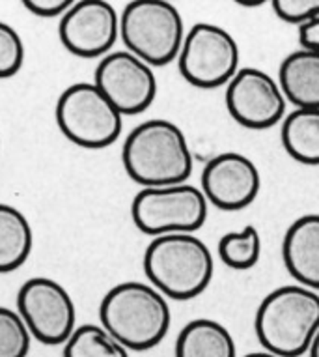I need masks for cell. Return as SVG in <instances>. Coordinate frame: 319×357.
Wrapping results in <instances>:
<instances>
[{
	"mask_svg": "<svg viewBox=\"0 0 319 357\" xmlns=\"http://www.w3.org/2000/svg\"><path fill=\"white\" fill-rule=\"evenodd\" d=\"M122 161L129 178L142 188L187 183L194 165L185 133L163 118L146 120L129 133Z\"/></svg>",
	"mask_w": 319,
	"mask_h": 357,
	"instance_id": "obj_1",
	"label": "cell"
},
{
	"mask_svg": "<svg viewBox=\"0 0 319 357\" xmlns=\"http://www.w3.org/2000/svg\"><path fill=\"white\" fill-rule=\"evenodd\" d=\"M99 320L127 350L146 351L166 337L172 322L169 301L151 284L125 281L104 294Z\"/></svg>",
	"mask_w": 319,
	"mask_h": 357,
	"instance_id": "obj_2",
	"label": "cell"
},
{
	"mask_svg": "<svg viewBox=\"0 0 319 357\" xmlns=\"http://www.w3.org/2000/svg\"><path fill=\"white\" fill-rule=\"evenodd\" d=\"M254 331L265 351L304 356L319 331V294L301 284L277 288L256 310Z\"/></svg>",
	"mask_w": 319,
	"mask_h": 357,
	"instance_id": "obj_3",
	"label": "cell"
},
{
	"mask_svg": "<svg viewBox=\"0 0 319 357\" xmlns=\"http://www.w3.org/2000/svg\"><path fill=\"white\" fill-rule=\"evenodd\" d=\"M213 271V255L194 234L157 236L146 247L144 273L164 298H198L209 287Z\"/></svg>",
	"mask_w": 319,
	"mask_h": 357,
	"instance_id": "obj_4",
	"label": "cell"
},
{
	"mask_svg": "<svg viewBox=\"0 0 319 357\" xmlns=\"http://www.w3.org/2000/svg\"><path fill=\"white\" fill-rule=\"evenodd\" d=\"M120 40L151 68L178 59L185 26L178 8L164 0H133L120 13Z\"/></svg>",
	"mask_w": 319,
	"mask_h": 357,
	"instance_id": "obj_5",
	"label": "cell"
},
{
	"mask_svg": "<svg viewBox=\"0 0 319 357\" xmlns=\"http://www.w3.org/2000/svg\"><path fill=\"white\" fill-rule=\"evenodd\" d=\"M68 141L88 150L109 148L120 139L123 116L93 82H75L60 94L54 109Z\"/></svg>",
	"mask_w": 319,
	"mask_h": 357,
	"instance_id": "obj_6",
	"label": "cell"
},
{
	"mask_svg": "<svg viewBox=\"0 0 319 357\" xmlns=\"http://www.w3.org/2000/svg\"><path fill=\"white\" fill-rule=\"evenodd\" d=\"M134 227L151 238L194 234L208 219V200L202 189L189 183L142 188L131 204Z\"/></svg>",
	"mask_w": 319,
	"mask_h": 357,
	"instance_id": "obj_7",
	"label": "cell"
},
{
	"mask_svg": "<svg viewBox=\"0 0 319 357\" xmlns=\"http://www.w3.org/2000/svg\"><path fill=\"white\" fill-rule=\"evenodd\" d=\"M180 73L196 88H221L239 71V47L222 26L196 23L185 34L178 54Z\"/></svg>",
	"mask_w": 319,
	"mask_h": 357,
	"instance_id": "obj_8",
	"label": "cell"
},
{
	"mask_svg": "<svg viewBox=\"0 0 319 357\" xmlns=\"http://www.w3.org/2000/svg\"><path fill=\"white\" fill-rule=\"evenodd\" d=\"M17 312L32 339L47 346L64 344L77 328L73 298L49 277H32L19 288Z\"/></svg>",
	"mask_w": 319,
	"mask_h": 357,
	"instance_id": "obj_9",
	"label": "cell"
},
{
	"mask_svg": "<svg viewBox=\"0 0 319 357\" xmlns=\"http://www.w3.org/2000/svg\"><path fill=\"white\" fill-rule=\"evenodd\" d=\"M93 84L116 107L122 116H134L148 111L157 96L153 68L133 53L114 51L99 60Z\"/></svg>",
	"mask_w": 319,
	"mask_h": 357,
	"instance_id": "obj_10",
	"label": "cell"
},
{
	"mask_svg": "<svg viewBox=\"0 0 319 357\" xmlns=\"http://www.w3.org/2000/svg\"><path fill=\"white\" fill-rule=\"evenodd\" d=\"M59 36L79 59H103L120 38V13L104 0H77L60 17Z\"/></svg>",
	"mask_w": 319,
	"mask_h": 357,
	"instance_id": "obj_11",
	"label": "cell"
},
{
	"mask_svg": "<svg viewBox=\"0 0 319 357\" xmlns=\"http://www.w3.org/2000/svg\"><path fill=\"white\" fill-rule=\"evenodd\" d=\"M230 116L247 129H269L284 120L286 98L267 71L243 68L226 84Z\"/></svg>",
	"mask_w": 319,
	"mask_h": 357,
	"instance_id": "obj_12",
	"label": "cell"
},
{
	"mask_svg": "<svg viewBox=\"0 0 319 357\" xmlns=\"http://www.w3.org/2000/svg\"><path fill=\"white\" fill-rule=\"evenodd\" d=\"M261 189L260 170L243 153L226 152L209 159L202 170V193L219 210L238 211L250 206Z\"/></svg>",
	"mask_w": 319,
	"mask_h": 357,
	"instance_id": "obj_13",
	"label": "cell"
},
{
	"mask_svg": "<svg viewBox=\"0 0 319 357\" xmlns=\"http://www.w3.org/2000/svg\"><path fill=\"white\" fill-rule=\"evenodd\" d=\"M286 270L301 287L319 290V213L291 222L282 241Z\"/></svg>",
	"mask_w": 319,
	"mask_h": 357,
	"instance_id": "obj_14",
	"label": "cell"
},
{
	"mask_svg": "<svg viewBox=\"0 0 319 357\" xmlns=\"http://www.w3.org/2000/svg\"><path fill=\"white\" fill-rule=\"evenodd\" d=\"M279 84L297 109H319V53L299 49L288 54L280 64Z\"/></svg>",
	"mask_w": 319,
	"mask_h": 357,
	"instance_id": "obj_15",
	"label": "cell"
},
{
	"mask_svg": "<svg viewBox=\"0 0 319 357\" xmlns=\"http://www.w3.org/2000/svg\"><path fill=\"white\" fill-rule=\"evenodd\" d=\"M176 357H238L235 340L222 324L196 318L176 339Z\"/></svg>",
	"mask_w": 319,
	"mask_h": 357,
	"instance_id": "obj_16",
	"label": "cell"
},
{
	"mask_svg": "<svg viewBox=\"0 0 319 357\" xmlns=\"http://www.w3.org/2000/svg\"><path fill=\"white\" fill-rule=\"evenodd\" d=\"M34 245V232L23 211L0 204V273L19 270Z\"/></svg>",
	"mask_w": 319,
	"mask_h": 357,
	"instance_id": "obj_17",
	"label": "cell"
},
{
	"mask_svg": "<svg viewBox=\"0 0 319 357\" xmlns=\"http://www.w3.org/2000/svg\"><path fill=\"white\" fill-rule=\"evenodd\" d=\"M282 146L297 163L319 165V109H295L282 120Z\"/></svg>",
	"mask_w": 319,
	"mask_h": 357,
	"instance_id": "obj_18",
	"label": "cell"
},
{
	"mask_svg": "<svg viewBox=\"0 0 319 357\" xmlns=\"http://www.w3.org/2000/svg\"><path fill=\"white\" fill-rule=\"evenodd\" d=\"M64 357H129V350L103 326L84 324L64 342Z\"/></svg>",
	"mask_w": 319,
	"mask_h": 357,
	"instance_id": "obj_19",
	"label": "cell"
},
{
	"mask_svg": "<svg viewBox=\"0 0 319 357\" xmlns=\"http://www.w3.org/2000/svg\"><path fill=\"white\" fill-rule=\"evenodd\" d=\"M219 257L232 270H250L260 262L261 236L254 225H247L239 232H228L219 241Z\"/></svg>",
	"mask_w": 319,
	"mask_h": 357,
	"instance_id": "obj_20",
	"label": "cell"
},
{
	"mask_svg": "<svg viewBox=\"0 0 319 357\" xmlns=\"http://www.w3.org/2000/svg\"><path fill=\"white\" fill-rule=\"evenodd\" d=\"M32 335L19 312L0 307V357H29Z\"/></svg>",
	"mask_w": 319,
	"mask_h": 357,
	"instance_id": "obj_21",
	"label": "cell"
},
{
	"mask_svg": "<svg viewBox=\"0 0 319 357\" xmlns=\"http://www.w3.org/2000/svg\"><path fill=\"white\" fill-rule=\"evenodd\" d=\"M24 62V45L12 24L0 21V79L17 75Z\"/></svg>",
	"mask_w": 319,
	"mask_h": 357,
	"instance_id": "obj_22",
	"label": "cell"
},
{
	"mask_svg": "<svg viewBox=\"0 0 319 357\" xmlns=\"http://www.w3.org/2000/svg\"><path fill=\"white\" fill-rule=\"evenodd\" d=\"M271 6L274 15L288 24L302 26L319 17V0H274Z\"/></svg>",
	"mask_w": 319,
	"mask_h": 357,
	"instance_id": "obj_23",
	"label": "cell"
},
{
	"mask_svg": "<svg viewBox=\"0 0 319 357\" xmlns=\"http://www.w3.org/2000/svg\"><path fill=\"white\" fill-rule=\"evenodd\" d=\"M75 0H24L23 6L32 15L43 19L62 17Z\"/></svg>",
	"mask_w": 319,
	"mask_h": 357,
	"instance_id": "obj_24",
	"label": "cell"
},
{
	"mask_svg": "<svg viewBox=\"0 0 319 357\" xmlns=\"http://www.w3.org/2000/svg\"><path fill=\"white\" fill-rule=\"evenodd\" d=\"M299 43L302 49L319 53V17L299 26Z\"/></svg>",
	"mask_w": 319,
	"mask_h": 357,
	"instance_id": "obj_25",
	"label": "cell"
},
{
	"mask_svg": "<svg viewBox=\"0 0 319 357\" xmlns=\"http://www.w3.org/2000/svg\"><path fill=\"white\" fill-rule=\"evenodd\" d=\"M308 356L319 357V331L316 333V337H313V340H312V344H310V348H308Z\"/></svg>",
	"mask_w": 319,
	"mask_h": 357,
	"instance_id": "obj_26",
	"label": "cell"
},
{
	"mask_svg": "<svg viewBox=\"0 0 319 357\" xmlns=\"http://www.w3.org/2000/svg\"><path fill=\"white\" fill-rule=\"evenodd\" d=\"M244 357H279L271 354V351H252V354H247Z\"/></svg>",
	"mask_w": 319,
	"mask_h": 357,
	"instance_id": "obj_27",
	"label": "cell"
}]
</instances>
